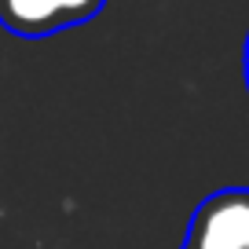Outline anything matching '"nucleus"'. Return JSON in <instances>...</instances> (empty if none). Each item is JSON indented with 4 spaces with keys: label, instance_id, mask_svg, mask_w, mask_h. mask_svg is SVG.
Here are the masks:
<instances>
[{
    "label": "nucleus",
    "instance_id": "1",
    "mask_svg": "<svg viewBox=\"0 0 249 249\" xmlns=\"http://www.w3.org/2000/svg\"><path fill=\"white\" fill-rule=\"evenodd\" d=\"M187 249H249V191L224 187L191 216Z\"/></svg>",
    "mask_w": 249,
    "mask_h": 249
},
{
    "label": "nucleus",
    "instance_id": "2",
    "mask_svg": "<svg viewBox=\"0 0 249 249\" xmlns=\"http://www.w3.org/2000/svg\"><path fill=\"white\" fill-rule=\"evenodd\" d=\"M107 0H0V26L18 37H48L103 11Z\"/></svg>",
    "mask_w": 249,
    "mask_h": 249
},
{
    "label": "nucleus",
    "instance_id": "3",
    "mask_svg": "<svg viewBox=\"0 0 249 249\" xmlns=\"http://www.w3.org/2000/svg\"><path fill=\"white\" fill-rule=\"evenodd\" d=\"M242 62H246V85H249V37H246V52H242Z\"/></svg>",
    "mask_w": 249,
    "mask_h": 249
}]
</instances>
